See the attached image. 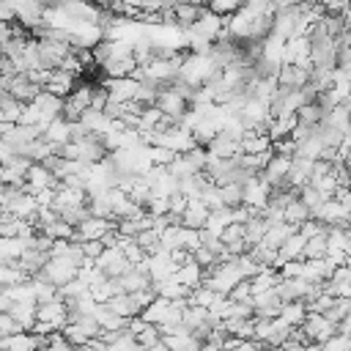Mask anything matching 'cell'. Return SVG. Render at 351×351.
<instances>
[{"instance_id": "1", "label": "cell", "mask_w": 351, "mask_h": 351, "mask_svg": "<svg viewBox=\"0 0 351 351\" xmlns=\"http://www.w3.org/2000/svg\"><path fill=\"white\" fill-rule=\"evenodd\" d=\"M299 329H302L307 346H324L329 337L337 335V324L329 321L326 315H318V313H307V321Z\"/></svg>"}, {"instance_id": "2", "label": "cell", "mask_w": 351, "mask_h": 351, "mask_svg": "<svg viewBox=\"0 0 351 351\" xmlns=\"http://www.w3.org/2000/svg\"><path fill=\"white\" fill-rule=\"evenodd\" d=\"M77 274H80V266L71 263L69 258H49V263L44 266V271L36 274V277L52 282L55 288H63V285H69L71 280H77Z\"/></svg>"}, {"instance_id": "3", "label": "cell", "mask_w": 351, "mask_h": 351, "mask_svg": "<svg viewBox=\"0 0 351 351\" xmlns=\"http://www.w3.org/2000/svg\"><path fill=\"white\" fill-rule=\"evenodd\" d=\"M118 225V219H96V217H88L82 225L74 228V239L77 244H85V241H101L107 233H112Z\"/></svg>"}, {"instance_id": "4", "label": "cell", "mask_w": 351, "mask_h": 351, "mask_svg": "<svg viewBox=\"0 0 351 351\" xmlns=\"http://www.w3.org/2000/svg\"><path fill=\"white\" fill-rule=\"evenodd\" d=\"M96 269H99L107 280H118V277H123L126 271H132V263L126 261V255H123L118 247H107V250L99 255Z\"/></svg>"}, {"instance_id": "5", "label": "cell", "mask_w": 351, "mask_h": 351, "mask_svg": "<svg viewBox=\"0 0 351 351\" xmlns=\"http://www.w3.org/2000/svg\"><path fill=\"white\" fill-rule=\"evenodd\" d=\"M241 195H244V206L247 208H252L255 214H263L266 206H269V197H271V186L258 176V178H252V181H247L241 186Z\"/></svg>"}, {"instance_id": "6", "label": "cell", "mask_w": 351, "mask_h": 351, "mask_svg": "<svg viewBox=\"0 0 351 351\" xmlns=\"http://www.w3.org/2000/svg\"><path fill=\"white\" fill-rule=\"evenodd\" d=\"M165 118H170V121H176V123H181L184 121V115L189 112V101L186 99H181L178 93H173L170 88H162V93H159V99H156V104H154Z\"/></svg>"}, {"instance_id": "7", "label": "cell", "mask_w": 351, "mask_h": 351, "mask_svg": "<svg viewBox=\"0 0 351 351\" xmlns=\"http://www.w3.org/2000/svg\"><path fill=\"white\" fill-rule=\"evenodd\" d=\"M101 88L110 93V101H115V104H129V101H137L140 82H137L134 77H123V80H104Z\"/></svg>"}, {"instance_id": "8", "label": "cell", "mask_w": 351, "mask_h": 351, "mask_svg": "<svg viewBox=\"0 0 351 351\" xmlns=\"http://www.w3.org/2000/svg\"><path fill=\"white\" fill-rule=\"evenodd\" d=\"M11 8H14V19H16V25L25 27V30H36V27L41 25V19H44V11H47V5H41V3H30V0L11 3Z\"/></svg>"}, {"instance_id": "9", "label": "cell", "mask_w": 351, "mask_h": 351, "mask_svg": "<svg viewBox=\"0 0 351 351\" xmlns=\"http://www.w3.org/2000/svg\"><path fill=\"white\" fill-rule=\"evenodd\" d=\"M288 170H291V159L274 154V156L269 159V165L261 170V178H263L271 189H282V186H288Z\"/></svg>"}, {"instance_id": "10", "label": "cell", "mask_w": 351, "mask_h": 351, "mask_svg": "<svg viewBox=\"0 0 351 351\" xmlns=\"http://www.w3.org/2000/svg\"><path fill=\"white\" fill-rule=\"evenodd\" d=\"M58 178L44 167V165H30L27 170V178H25V192L36 195L38 189H58Z\"/></svg>"}, {"instance_id": "11", "label": "cell", "mask_w": 351, "mask_h": 351, "mask_svg": "<svg viewBox=\"0 0 351 351\" xmlns=\"http://www.w3.org/2000/svg\"><path fill=\"white\" fill-rule=\"evenodd\" d=\"M313 170H315V162L313 159H302V156H293L291 159V170H288V186L293 189H304L313 178Z\"/></svg>"}, {"instance_id": "12", "label": "cell", "mask_w": 351, "mask_h": 351, "mask_svg": "<svg viewBox=\"0 0 351 351\" xmlns=\"http://www.w3.org/2000/svg\"><path fill=\"white\" fill-rule=\"evenodd\" d=\"M36 107H38V112H41V121L44 123H52L55 118H60L63 115V99H58V96H52V93H47V90H41L38 96H36V101H33Z\"/></svg>"}, {"instance_id": "13", "label": "cell", "mask_w": 351, "mask_h": 351, "mask_svg": "<svg viewBox=\"0 0 351 351\" xmlns=\"http://www.w3.org/2000/svg\"><path fill=\"white\" fill-rule=\"evenodd\" d=\"M71 126H74V123H69V121H63V118H55V121L47 126L44 140L60 151L63 145H69V143H71Z\"/></svg>"}, {"instance_id": "14", "label": "cell", "mask_w": 351, "mask_h": 351, "mask_svg": "<svg viewBox=\"0 0 351 351\" xmlns=\"http://www.w3.org/2000/svg\"><path fill=\"white\" fill-rule=\"evenodd\" d=\"M208 217H211V211L200 200H189V206H186V211L181 217V225L189 228V230H203L206 222H208Z\"/></svg>"}, {"instance_id": "15", "label": "cell", "mask_w": 351, "mask_h": 351, "mask_svg": "<svg viewBox=\"0 0 351 351\" xmlns=\"http://www.w3.org/2000/svg\"><path fill=\"white\" fill-rule=\"evenodd\" d=\"M107 307H110L118 318H123V321H132V318H137V315L143 313L132 293H118V296H112V299L107 302Z\"/></svg>"}, {"instance_id": "16", "label": "cell", "mask_w": 351, "mask_h": 351, "mask_svg": "<svg viewBox=\"0 0 351 351\" xmlns=\"http://www.w3.org/2000/svg\"><path fill=\"white\" fill-rule=\"evenodd\" d=\"M280 271L277 269H263V271H258L252 280H250V288H252V296H261V293H266V291H274L277 285H280Z\"/></svg>"}, {"instance_id": "17", "label": "cell", "mask_w": 351, "mask_h": 351, "mask_svg": "<svg viewBox=\"0 0 351 351\" xmlns=\"http://www.w3.org/2000/svg\"><path fill=\"white\" fill-rule=\"evenodd\" d=\"M203 277H206V271L195 263V261H189V263H184L178 271H176V280L184 285V288H189V291H195V288H200L203 285Z\"/></svg>"}, {"instance_id": "18", "label": "cell", "mask_w": 351, "mask_h": 351, "mask_svg": "<svg viewBox=\"0 0 351 351\" xmlns=\"http://www.w3.org/2000/svg\"><path fill=\"white\" fill-rule=\"evenodd\" d=\"M280 318H282L291 329H299V326L307 321V304H304V302H288V304H282Z\"/></svg>"}, {"instance_id": "19", "label": "cell", "mask_w": 351, "mask_h": 351, "mask_svg": "<svg viewBox=\"0 0 351 351\" xmlns=\"http://www.w3.org/2000/svg\"><path fill=\"white\" fill-rule=\"evenodd\" d=\"M269 233V222L258 214V217H252L247 225H244V239H247V247H258L261 241H263V236Z\"/></svg>"}, {"instance_id": "20", "label": "cell", "mask_w": 351, "mask_h": 351, "mask_svg": "<svg viewBox=\"0 0 351 351\" xmlns=\"http://www.w3.org/2000/svg\"><path fill=\"white\" fill-rule=\"evenodd\" d=\"M30 277L16 266V263H0V291L3 288H11V285H22L27 282Z\"/></svg>"}, {"instance_id": "21", "label": "cell", "mask_w": 351, "mask_h": 351, "mask_svg": "<svg viewBox=\"0 0 351 351\" xmlns=\"http://www.w3.org/2000/svg\"><path fill=\"white\" fill-rule=\"evenodd\" d=\"M219 299H222V296L214 293V291L206 288V285H200V288H195V291L189 293V304H192V307H203V310H211Z\"/></svg>"}, {"instance_id": "22", "label": "cell", "mask_w": 351, "mask_h": 351, "mask_svg": "<svg viewBox=\"0 0 351 351\" xmlns=\"http://www.w3.org/2000/svg\"><path fill=\"white\" fill-rule=\"evenodd\" d=\"M326 233H321V236H315V239H307V244H304V255H302V261H324L326 258Z\"/></svg>"}, {"instance_id": "23", "label": "cell", "mask_w": 351, "mask_h": 351, "mask_svg": "<svg viewBox=\"0 0 351 351\" xmlns=\"http://www.w3.org/2000/svg\"><path fill=\"white\" fill-rule=\"evenodd\" d=\"M219 195H222V206H225V208H239V206H244L241 184H228V186H219Z\"/></svg>"}, {"instance_id": "24", "label": "cell", "mask_w": 351, "mask_h": 351, "mask_svg": "<svg viewBox=\"0 0 351 351\" xmlns=\"http://www.w3.org/2000/svg\"><path fill=\"white\" fill-rule=\"evenodd\" d=\"M239 8H241V5H239L236 0H214V3L208 5V11L217 14V16H222V19H230Z\"/></svg>"}, {"instance_id": "25", "label": "cell", "mask_w": 351, "mask_h": 351, "mask_svg": "<svg viewBox=\"0 0 351 351\" xmlns=\"http://www.w3.org/2000/svg\"><path fill=\"white\" fill-rule=\"evenodd\" d=\"M41 123V112H38V107L30 101V104H25L22 107V115H19V126H38Z\"/></svg>"}, {"instance_id": "26", "label": "cell", "mask_w": 351, "mask_h": 351, "mask_svg": "<svg viewBox=\"0 0 351 351\" xmlns=\"http://www.w3.org/2000/svg\"><path fill=\"white\" fill-rule=\"evenodd\" d=\"M0 335H3V337L22 335V326L14 321V315H11V313H0Z\"/></svg>"}, {"instance_id": "27", "label": "cell", "mask_w": 351, "mask_h": 351, "mask_svg": "<svg viewBox=\"0 0 351 351\" xmlns=\"http://www.w3.org/2000/svg\"><path fill=\"white\" fill-rule=\"evenodd\" d=\"M44 351H74V346H71L60 332H55V335L47 337V348H44Z\"/></svg>"}, {"instance_id": "28", "label": "cell", "mask_w": 351, "mask_h": 351, "mask_svg": "<svg viewBox=\"0 0 351 351\" xmlns=\"http://www.w3.org/2000/svg\"><path fill=\"white\" fill-rule=\"evenodd\" d=\"M14 159H19V151L11 145V143H5L3 137H0V167H5V165H11Z\"/></svg>"}, {"instance_id": "29", "label": "cell", "mask_w": 351, "mask_h": 351, "mask_svg": "<svg viewBox=\"0 0 351 351\" xmlns=\"http://www.w3.org/2000/svg\"><path fill=\"white\" fill-rule=\"evenodd\" d=\"M0 22H3V25H14V22H16L11 3H0Z\"/></svg>"}]
</instances>
